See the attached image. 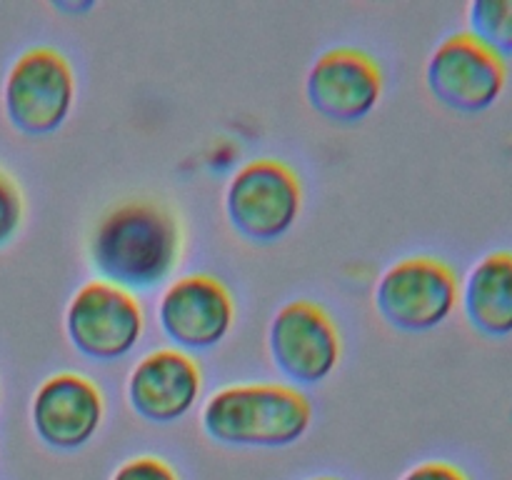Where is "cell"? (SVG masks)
<instances>
[{
	"mask_svg": "<svg viewBox=\"0 0 512 480\" xmlns=\"http://www.w3.org/2000/svg\"><path fill=\"white\" fill-rule=\"evenodd\" d=\"M315 480H335V478H315Z\"/></svg>",
	"mask_w": 512,
	"mask_h": 480,
	"instance_id": "obj_18",
	"label": "cell"
},
{
	"mask_svg": "<svg viewBox=\"0 0 512 480\" xmlns=\"http://www.w3.org/2000/svg\"><path fill=\"white\" fill-rule=\"evenodd\" d=\"M233 318V298L213 275H183L160 295L158 323L178 348H213L228 335Z\"/></svg>",
	"mask_w": 512,
	"mask_h": 480,
	"instance_id": "obj_9",
	"label": "cell"
},
{
	"mask_svg": "<svg viewBox=\"0 0 512 480\" xmlns=\"http://www.w3.org/2000/svg\"><path fill=\"white\" fill-rule=\"evenodd\" d=\"M313 110L335 123H358L378 105L383 75L370 55L353 48H335L320 55L305 80Z\"/></svg>",
	"mask_w": 512,
	"mask_h": 480,
	"instance_id": "obj_10",
	"label": "cell"
},
{
	"mask_svg": "<svg viewBox=\"0 0 512 480\" xmlns=\"http://www.w3.org/2000/svg\"><path fill=\"white\" fill-rule=\"evenodd\" d=\"M200 395V368L183 350H153L138 360L128 380L130 408L150 423H175Z\"/></svg>",
	"mask_w": 512,
	"mask_h": 480,
	"instance_id": "obj_12",
	"label": "cell"
},
{
	"mask_svg": "<svg viewBox=\"0 0 512 480\" xmlns=\"http://www.w3.org/2000/svg\"><path fill=\"white\" fill-rule=\"evenodd\" d=\"M460 300L458 275L448 263L415 255L390 265L375 288V305L385 323L408 333L443 325Z\"/></svg>",
	"mask_w": 512,
	"mask_h": 480,
	"instance_id": "obj_3",
	"label": "cell"
},
{
	"mask_svg": "<svg viewBox=\"0 0 512 480\" xmlns=\"http://www.w3.org/2000/svg\"><path fill=\"white\" fill-rule=\"evenodd\" d=\"M23 220V200L18 188L0 173V248L18 233Z\"/></svg>",
	"mask_w": 512,
	"mask_h": 480,
	"instance_id": "obj_15",
	"label": "cell"
},
{
	"mask_svg": "<svg viewBox=\"0 0 512 480\" xmlns=\"http://www.w3.org/2000/svg\"><path fill=\"white\" fill-rule=\"evenodd\" d=\"M113 480H178L173 470L158 458H133L128 463H123L118 468V473L113 475Z\"/></svg>",
	"mask_w": 512,
	"mask_h": 480,
	"instance_id": "obj_16",
	"label": "cell"
},
{
	"mask_svg": "<svg viewBox=\"0 0 512 480\" xmlns=\"http://www.w3.org/2000/svg\"><path fill=\"white\" fill-rule=\"evenodd\" d=\"M313 408L300 390L278 383L228 385L200 413L208 438L238 448H285L308 433Z\"/></svg>",
	"mask_w": 512,
	"mask_h": 480,
	"instance_id": "obj_2",
	"label": "cell"
},
{
	"mask_svg": "<svg viewBox=\"0 0 512 480\" xmlns=\"http://www.w3.org/2000/svg\"><path fill=\"white\" fill-rule=\"evenodd\" d=\"M143 310L133 293L105 280H90L65 310V330L78 353L90 360H118L143 335Z\"/></svg>",
	"mask_w": 512,
	"mask_h": 480,
	"instance_id": "obj_5",
	"label": "cell"
},
{
	"mask_svg": "<svg viewBox=\"0 0 512 480\" xmlns=\"http://www.w3.org/2000/svg\"><path fill=\"white\" fill-rule=\"evenodd\" d=\"M75 100V75L68 60L50 48L20 55L5 80V113L28 135H48L68 118Z\"/></svg>",
	"mask_w": 512,
	"mask_h": 480,
	"instance_id": "obj_6",
	"label": "cell"
},
{
	"mask_svg": "<svg viewBox=\"0 0 512 480\" xmlns=\"http://www.w3.org/2000/svg\"><path fill=\"white\" fill-rule=\"evenodd\" d=\"M468 323L488 338L512 335V253L495 250L473 265L463 285Z\"/></svg>",
	"mask_w": 512,
	"mask_h": 480,
	"instance_id": "obj_13",
	"label": "cell"
},
{
	"mask_svg": "<svg viewBox=\"0 0 512 480\" xmlns=\"http://www.w3.org/2000/svg\"><path fill=\"white\" fill-rule=\"evenodd\" d=\"M90 265L123 290H150L168 280L180 258V225L155 200H128L108 210L90 235Z\"/></svg>",
	"mask_w": 512,
	"mask_h": 480,
	"instance_id": "obj_1",
	"label": "cell"
},
{
	"mask_svg": "<svg viewBox=\"0 0 512 480\" xmlns=\"http://www.w3.org/2000/svg\"><path fill=\"white\" fill-rule=\"evenodd\" d=\"M468 33L500 58L512 55V0H475L468 8Z\"/></svg>",
	"mask_w": 512,
	"mask_h": 480,
	"instance_id": "obj_14",
	"label": "cell"
},
{
	"mask_svg": "<svg viewBox=\"0 0 512 480\" xmlns=\"http://www.w3.org/2000/svg\"><path fill=\"white\" fill-rule=\"evenodd\" d=\"M100 420H103V395L83 375L58 373L35 390V433L50 448H80L98 433Z\"/></svg>",
	"mask_w": 512,
	"mask_h": 480,
	"instance_id": "obj_11",
	"label": "cell"
},
{
	"mask_svg": "<svg viewBox=\"0 0 512 480\" xmlns=\"http://www.w3.org/2000/svg\"><path fill=\"white\" fill-rule=\"evenodd\" d=\"M303 205L298 175L278 160H253L230 178L225 213L243 238L270 243L295 225Z\"/></svg>",
	"mask_w": 512,
	"mask_h": 480,
	"instance_id": "obj_4",
	"label": "cell"
},
{
	"mask_svg": "<svg viewBox=\"0 0 512 480\" xmlns=\"http://www.w3.org/2000/svg\"><path fill=\"white\" fill-rule=\"evenodd\" d=\"M428 88L445 108L458 113H483L493 108L508 83L505 60L470 33L445 38L425 68Z\"/></svg>",
	"mask_w": 512,
	"mask_h": 480,
	"instance_id": "obj_7",
	"label": "cell"
},
{
	"mask_svg": "<svg viewBox=\"0 0 512 480\" xmlns=\"http://www.w3.org/2000/svg\"><path fill=\"white\" fill-rule=\"evenodd\" d=\"M403 480H468V478H465L455 465L433 460V463H423L418 465V468H413Z\"/></svg>",
	"mask_w": 512,
	"mask_h": 480,
	"instance_id": "obj_17",
	"label": "cell"
},
{
	"mask_svg": "<svg viewBox=\"0 0 512 480\" xmlns=\"http://www.w3.org/2000/svg\"><path fill=\"white\" fill-rule=\"evenodd\" d=\"M268 343L273 363L293 383H323L338 368V328L333 318L310 300H290L275 313Z\"/></svg>",
	"mask_w": 512,
	"mask_h": 480,
	"instance_id": "obj_8",
	"label": "cell"
}]
</instances>
